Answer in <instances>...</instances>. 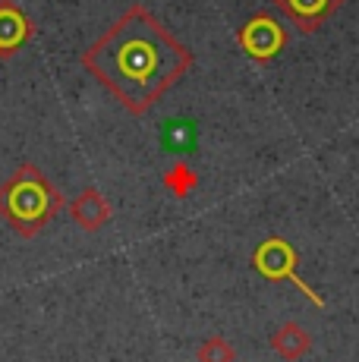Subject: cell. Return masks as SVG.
<instances>
[{"label": "cell", "mask_w": 359, "mask_h": 362, "mask_svg": "<svg viewBox=\"0 0 359 362\" xmlns=\"http://www.w3.org/2000/svg\"><path fill=\"white\" fill-rule=\"evenodd\" d=\"M196 183H199V173L192 170L186 161H177L167 173H164V186H167V192L170 196H177V199L189 196V192L196 189Z\"/></svg>", "instance_id": "obj_9"}, {"label": "cell", "mask_w": 359, "mask_h": 362, "mask_svg": "<svg viewBox=\"0 0 359 362\" xmlns=\"http://www.w3.org/2000/svg\"><path fill=\"white\" fill-rule=\"evenodd\" d=\"M271 350L278 353L281 359H287V362H296V359H302L309 350H312V337H309V331L302 328V325H296V322H284L278 331L271 334Z\"/></svg>", "instance_id": "obj_8"}, {"label": "cell", "mask_w": 359, "mask_h": 362, "mask_svg": "<svg viewBox=\"0 0 359 362\" xmlns=\"http://www.w3.org/2000/svg\"><path fill=\"white\" fill-rule=\"evenodd\" d=\"M82 66L129 114L142 117L189 73L192 51L142 4H133L92 47H86Z\"/></svg>", "instance_id": "obj_1"}, {"label": "cell", "mask_w": 359, "mask_h": 362, "mask_svg": "<svg viewBox=\"0 0 359 362\" xmlns=\"http://www.w3.org/2000/svg\"><path fill=\"white\" fill-rule=\"evenodd\" d=\"M35 35L29 13L16 4V0H0V60L13 57L29 38Z\"/></svg>", "instance_id": "obj_5"}, {"label": "cell", "mask_w": 359, "mask_h": 362, "mask_svg": "<svg viewBox=\"0 0 359 362\" xmlns=\"http://www.w3.org/2000/svg\"><path fill=\"white\" fill-rule=\"evenodd\" d=\"M64 208L60 189L32 161H23L0 183V218L19 236H38Z\"/></svg>", "instance_id": "obj_2"}, {"label": "cell", "mask_w": 359, "mask_h": 362, "mask_svg": "<svg viewBox=\"0 0 359 362\" xmlns=\"http://www.w3.org/2000/svg\"><path fill=\"white\" fill-rule=\"evenodd\" d=\"M70 218L86 233H95V230H101L110 218H114V208H110V202L101 196L95 186H88V189H82L79 196L70 202Z\"/></svg>", "instance_id": "obj_7"}, {"label": "cell", "mask_w": 359, "mask_h": 362, "mask_svg": "<svg viewBox=\"0 0 359 362\" xmlns=\"http://www.w3.org/2000/svg\"><path fill=\"white\" fill-rule=\"evenodd\" d=\"M196 359L199 362H233L237 359V350H233V344L227 337L215 334V337H208L202 346H199Z\"/></svg>", "instance_id": "obj_10"}, {"label": "cell", "mask_w": 359, "mask_h": 362, "mask_svg": "<svg viewBox=\"0 0 359 362\" xmlns=\"http://www.w3.org/2000/svg\"><path fill=\"white\" fill-rule=\"evenodd\" d=\"M296 264H300V252H296V246L290 240H284V236H265V240L252 249V268L259 271L265 281L293 284V287L300 290L315 309H324V296L315 293V290L296 274Z\"/></svg>", "instance_id": "obj_3"}, {"label": "cell", "mask_w": 359, "mask_h": 362, "mask_svg": "<svg viewBox=\"0 0 359 362\" xmlns=\"http://www.w3.org/2000/svg\"><path fill=\"white\" fill-rule=\"evenodd\" d=\"M300 32H315L324 19H331L347 0H271Z\"/></svg>", "instance_id": "obj_6"}, {"label": "cell", "mask_w": 359, "mask_h": 362, "mask_svg": "<svg viewBox=\"0 0 359 362\" xmlns=\"http://www.w3.org/2000/svg\"><path fill=\"white\" fill-rule=\"evenodd\" d=\"M237 41L246 57H252L255 64H271L287 47V29L271 13H255L249 23L237 32Z\"/></svg>", "instance_id": "obj_4"}]
</instances>
